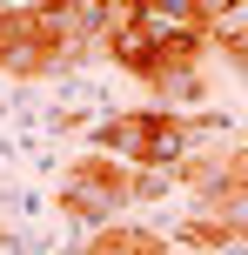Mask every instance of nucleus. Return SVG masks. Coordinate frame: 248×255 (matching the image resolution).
<instances>
[{"label":"nucleus","instance_id":"1","mask_svg":"<svg viewBox=\"0 0 248 255\" xmlns=\"http://www.w3.org/2000/svg\"><path fill=\"white\" fill-rule=\"evenodd\" d=\"M61 202H67V215L107 229V222L134 202L128 195V168H121L114 154H81V161L67 168V181H61Z\"/></svg>","mask_w":248,"mask_h":255},{"label":"nucleus","instance_id":"2","mask_svg":"<svg viewBox=\"0 0 248 255\" xmlns=\"http://www.w3.org/2000/svg\"><path fill=\"white\" fill-rule=\"evenodd\" d=\"M134 27H141L161 47V61H174V67H195L201 47H208V34H201V20H195V0H134Z\"/></svg>","mask_w":248,"mask_h":255},{"label":"nucleus","instance_id":"3","mask_svg":"<svg viewBox=\"0 0 248 255\" xmlns=\"http://www.w3.org/2000/svg\"><path fill=\"white\" fill-rule=\"evenodd\" d=\"M107 54H114V61L121 67H128V74H141V81H155L161 74V67H168V61H161V47H155V40H148L141 34V27H114V34H107Z\"/></svg>","mask_w":248,"mask_h":255},{"label":"nucleus","instance_id":"4","mask_svg":"<svg viewBox=\"0 0 248 255\" xmlns=\"http://www.w3.org/2000/svg\"><path fill=\"white\" fill-rule=\"evenodd\" d=\"M54 61H61V54H54L40 34H27V40H13V47H0V74H13V81H40V74H54Z\"/></svg>","mask_w":248,"mask_h":255},{"label":"nucleus","instance_id":"5","mask_svg":"<svg viewBox=\"0 0 248 255\" xmlns=\"http://www.w3.org/2000/svg\"><path fill=\"white\" fill-rule=\"evenodd\" d=\"M81 255H168V249H161V235H148V229H114V222H107Z\"/></svg>","mask_w":248,"mask_h":255},{"label":"nucleus","instance_id":"6","mask_svg":"<svg viewBox=\"0 0 248 255\" xmlns=\"http://www.w3.org/2000/svg\"><path fill=\"white\" fill-rule=\"evenodd\" d=\"M181 181L195 188V202H201V208H215L222 195H235V181H228V161H222V154H208V161H188V168H181Z\"/></svg>","mask_w":248,"mask_h":255},{"label":"nucleus","instance_id":"7","mask_svg":"<svg viewBox=\"0 0 248 255\" xmlns=\"http://www.w3.org/2000/svg\"><path fill=\"white\" fill-rule=\"evenodd\" d=\"M148 148V108H134V115H114L101 134V154H128V161H141Z\"/></svg>","mask_w":248,"mask_h":255},{"label":"nucleus","instance_id":"8","mask_svg":"<svg viewBox=\"0 0 248 255\" xmlns=\"http://www.w3.org/2000/svg\"><path fill=\"white\" fill-rule=\"evenodd\" d=\"M148 88H155L161 101H201V94H208V88H201V74H195V67H174V61L161 67V74L148 81Z\"/></svg>","mask_w":248,"mask_h":255},{"label":"nucleus","instance_id":"9","mask_svg":"<svg viewBox=\"0 0 248 255\" xmlns=\"http://www.w3.org/2000/svg\"><path fill=\"white\" fill-rule=\"evenodd\" d=\"M181 242H195V249H222L228 235H222V229H215V222H208V215L195 208V215H188V229H181Z\"/></svg>","mask_w":248,"mask_h":255},{"label":"nucleus","instance_id":"10","mask_svg":"<svg viewBox=\"0 0 248 255\" xmlns=\"http://www.w3.org/2000/svg\"><path fill=\"white\" fill-rule=\"evenodd\" d=\"M222 161H228V181H235V188H248V148H228Z\"/></svg>","mask_w":248,"mask_h":255}]
</instances>
